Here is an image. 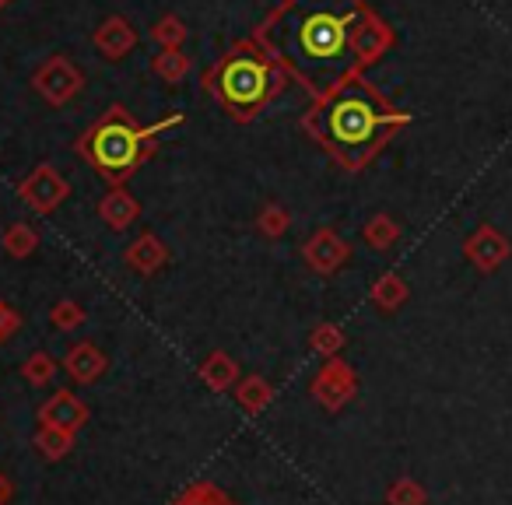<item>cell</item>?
I'll return each mask as SVG.
<instances>
[{
	"instance_id": "6da1fadb",
	"label": "cell",
	"mask_w": 512,
	"mask_h": 505,
	"mask_svg": "<svg viewBox=\"0 0 512 505\" xmlns=\"http://www.w3.org/2000/svg\"><path fill=\"white\" fill-rule=\"evenodd\" d=\"M256 46L316 99H327L379 57L386 32L362 0H285L256 29Z\"/></svg>"
},
{
	"instance_id": "7a4b0ae2",
	"label": "cell",
	"mask_w": 512,
	"mask_h": 505,
	"mask_svg": "<svg viewBox=\"0 0 512 505\" xmlns=\"http://www.w3.org/2000/svg\"><path fill=\"white\" fill-rule=\"evenodd\" d=\"M404 120L407 116L386 106L362 78H348L327 99H316L309 130L316 134V141H323V148L334 151L337 162L358 169Z\"/></svg>"
},
{
	"instance_id": "3957f363",
	"label": "cell",
	"mask_w": 512,
	"mask_h": 505,
	"mask_svg": "<svg viewBox=\"0 0 512 505\" xmlns=\"http://www.w3.org/2000/svg\"><path fill=\"white\" fill-rule=\"evenodd\" d=\"M207 85H211L214 99H218L228 113L239 116V120H249V116H256L281 92V85H285V67L274 57H267L256 43H235L232 50L214 64Z\"/></svg>"
},
{
	"instance_id": "277c9868",
	"label": "cell",
	"mask_w": 512,
	"mask_h": 505,
	"mask_svg": "<svg viewBox=\"0 0 512 505\" xmlns=\"http://www.w3.org/2000/svg\"><path fill=\"white\" fill-rule=\"evenodd\" d=\"M179 123V116H169L165 123H155V127H137L127 116V109L113 106L85 137L78 141V151L102 172L106 179H127L130 172L141 165V158L148 155L151 137H158L165 127Z\"/></svg>"
}]
</instances>
